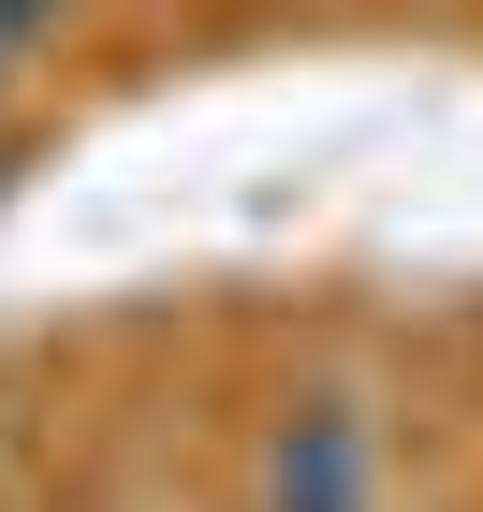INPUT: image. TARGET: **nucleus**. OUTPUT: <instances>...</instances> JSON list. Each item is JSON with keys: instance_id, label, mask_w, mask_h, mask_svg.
Here are the masks:
<instances>
[{"instance_id": "1", "label": "nucleus", "mask_w": 483, "mask_h": 512, "mask_svg": "<svg viewBox=\"0 0 483 512\" xmlns=\"http://www.w3.org/2000/svg\"><path fill=\"white\" fill-rule=\"evenodd\" d=\"M264 512H381V439H366L352 410L279 425V454H264Z\"/></svg>"}, {"instance_id": "2", "label": "nucleus", "mask_w": 483, "mask_h": 512, "mask_svg": "<svg viewBox=\"0 0 483 512\" xmlns=\"http://www.w3.org/2000/svg\"><path fill=\"white\" fill-rule=\"evenodd\" d=\"M44 30H59V0H0V88L44 59Z\"/></svg>"}]
</instances>
